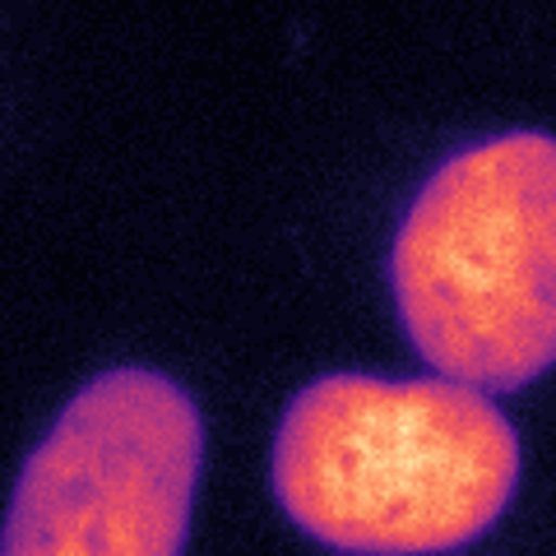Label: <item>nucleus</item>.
<instances>
[{
	"label": "nucleus",
	"instance_id": "1",
	"mask_svg": "<svg viewBox=\"0 0 556 556\" xmlns=\"http://www.w3.org/2000/svg\"><path fill=\"white\" fill-rule=\"evenodd\" d=\"M519 468V431L478 386L367 371L302 386L269 450L278 510L343 556L473 547L510 510Z\"/></svg>",
	"mask_w": 556,
	"mask_h": 556
},
{
	"label": "nucleus",
	"instance_id": "3",
	"mask_svg": "<svg viewBox=\"0 0 556 556\" xmlns=\"http://www.w3.org/2000/svg\"><path fill=\"white\" fill-rule=\"evenodd\" d=\"M204 417L153 367H112L65 399L20 468L0 556H181Z\"/></svg>",
	"mask_w": 556,
	"mask_h": 556
},
{
	"label": "nucleus",
	"instance_id": "2",
	"mask_svg": "<svg viewBox=\"0 0 556 556\" xmlns=\"http://www.w3.org/2000/svg\"><path fill=\"white\" fill-rule=\"evenodd\" d=\"M399 329L431 371L525 390L556 367V135L506 130L431 172L390 247Z\"/></svg>",
	"mask_w": 556,
	"mask_h": 556
}]
</instances>
